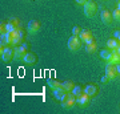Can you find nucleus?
I'll use <instances>...</instances> for the list:
<instances>
[{
    "mask_svg": "<svg viewBox=\"0 0 120 114\" xmlns=\"http://www.w3.org/2000/svg\"><path fill=\"white\" fill-rule=\"evenodd\" d=\"M39 31H40V24H39L38 20H31L28 23V25H27V32L31 35H35L38 33Z\"/></svg>",
    "mask_w": 120,
    "mask_h": 114,
    "instance_id": "nucleus-8",
    "label": "nucleus"
},
{
    "mask_svg": "<svg viewBox=\"0 0 120 114\" xmlns=\"http://www.w3.org/2000/svg\"><path fill=\"white\" fill-rule=\"evenodd\" d=\"M90 102H91V97L86 93H83V94H80V96L76 97V104L80 107H87V106L90 105Z\"/></svg>",
    "mask_w": 120,
    "mask_h": 114,
    "instance_id": "nucleus-6",
    "label": "nucleus"
},
{
    "mask_svg": "<svg viewBox=\"0 0 120 114\" xmlns=\"http://www.w3.org/2000/svg\"><path fill=\"white\" fill-rule=\"evenodd\" d=\"M61 86H63L67 92H72V89L75 88V84H73L72 81H64V82H61Z\"/></svg>",
    "mask_w": 120,
    "mask_h": 114,
    "instance_id": "nucleus-18",
    "label": "nucleus"
},
{
    "mask_svg": "<svg viewBox=\"0 0 120 114\" xmlns=\"http://www.w3.org/2000/svg\"><path fill=\"white\" fill-rule=\"evenodd\" d=\"M75 105H76V96L72 92H68L64 97L61 98V106L64 109H72Z\"/></svg>",
    "mask_w": 120,
    "mask_h": 114,
    "instance_id": "nucleus-1",
    "label": "nucleus"
},
{
    "mask_svg": "<svg viewBox=\"0 0 120 114\" xmlns=\"http://www.w3.org/2000/svg\"><path fill=\"white\" fill-rule=\"evenodd\" d=\"M117 8H120V0L117 1Z\"/></svg>",
    "mask_w": 120,
    "mask_h": 114,
    "instance_id": "nucleus-28",
    "label": "nucleus"
},
{
    "mask_svg": "<svg viewBox=\"0 0 120 114\" xmlns=\"http://www.w3.org/2000/svg\"><path fill=\"white\" fill-rule=\"evenodd\" d=\"M67 45H68V49L72 52H77L80 51L83 48V41L80 40V37L79 36H71L68 40V42H67Z\"/></svg>",
    "mask_w": 120,
    "mask_h": 114,
    "instance_id": "nucleus-2",
    "label": "nucleus"
},
{
    "mask_svg": "<svg viewBox=\"0 0 120 114\" xmlns=\"http://www.w3.org/2000/svg\"><path fill=\"white\" fill-rule=\"evenodd\" d=\"M80 32H82V28H80V27H73L72 28V35L73 36H79Z\"/></svg>",
    "mask_w": 120,
    "mask_h": 114,
    "instance_id": "nucleus-22",
    "label": "nucleus"
},
{
    "mask_svg": "<svg viewBox=\"0 0 120 114\" xmlns=\"http://www.w3.org/2000/svg\"><path fill=\"white\" fill-rule=\"evenodd\" d=\"M26 53H27V49L24 47H16L15 48V53H13V59L15 60H23L24 59V56H26Z\"/></svg>",
    "mask_w": 120,
    "mask_h": 114,
    "instance_id": "nucleus-10",
    "label": "nucleus"
},
{
    "mask_svg": "<svg viewBox=\"0 0 120 114\" xmlns=\"http://www.w3.org/2000/svg\"><path fill=\"white\" fill-rule=\"evenodd\" d=\"M112 17H113V20L120 21V8H116L115 11L112 12Z\"/></svg>",
    "mask_w": 120,
    "mask_h": 114,
    "instance_id": "nucleus-21",
    "label": "nucleus"
},
{
    "mask_svg": "<svg viewBox=\"0 0 120 114\" xmlns=\"http://www.w3.org/2000/svg\"><path fill=\"white\" fill-rule=\"evenodd\" d=\"M107 47H108V49H116V48L119 47V40H116L115 37H112V38H109L107 41Z\"/></svg>",
    "mask_w": 120,
    "mask_h": 114,
    "instance_id": "nucleus-16",
    "label": "nucleus"
},
{
    "mask_svg": "<svg viewBox=\"0 0 120 114\" xmlns=\"http://www.w3.org/2000/svg\"><path fill=\"white\" fill-rule=\"evenodd\" d=\"M0 32H1V35H5L7 32H8V29H7V23L0 25Z\"/></svg>",
    "mask_w": 120,
    "mask_h": 114,
    "instance_id": "nucleus-23",
    "label": "nucleus"
},
{
    "mask_svg": "<svg viewBox=\"0 0 120 114\" xmlns=\"http://www.w3.org/2000/svg\"><path fill=\"white\" fill-rule=\"evenodd\" d=\"M67 93H68V92H67V90H65L61 85H60L59 88H56L55 90H53V97H55L56 100H60V101H61V98L64 97Z\"/></svg>",
    "mask_w": 120,
    "mask_h": 114,
    "instance_id": "nucleus-12",
    "label": "nucleus"
},
{
    "mask_svg": "<svg viewBox=\"0 0 120 114\" xmlns=\"http://www.w3.org/2000/svg\"><path fill=\"white\" fill-rule=\"evenodd\" d=\"M19 27H20V23H19L17 19H11L9 21H7V29H8V32H12V31H15Z\"/></svg>",
    "mask_w": 120,
    "mask_h": 114,
    "instance_id": "nucleus-13",
    "label": "nucleus"
},
{
    "mask_svg": "<svg viewBox=\"0 0 120 114\" xmlns=\"http://www.w3.org/2000/svg\"><path fill=\"white\" fill-rule=\"evenodd\" d=\"M79 37H80V40L83 41V44H87V42H90V41L94 40V35H92V32H91L90 29H82Z\"/></svg>",
    "mask_w": 120,
    "mask_h": 114,
    "instance_id": "nucleus-7",
    "label": "nucleus"
},
{
    "mask_svg": "<svg viewBox=\"0 0 120 114\" xmlns=\"http://www.w3.org/2000/svg\"><path fill=\"white\" fill-rule=\"evenodd\" d=\"M72 93H73V94H75V96L77 97V96H80V94H83V93H84V89H83V88H80V86H77V85H75V88L72 89Z\"/></svg>",
    "mask_w": 120,
    "mask_h": 114,
    "instance_id": "nucleus-20",
    "label": "nucleus"
},
{
    "mask_svg": "<svg viewBox=\"0 0 120 114\" xmlns=\"http://www.w3.org/2000/svg\"><path fill=\"white\" fill-rule=\"evenodd\" d=\"M13 53H15V49H12V48H9V47L3 48V45H1L0 56H1V60H3L4 62H8V61H11V60L13 59Z\"/></svg>",
    "mask_w": 120,
    "mask_h": 114,
    "instance_id": "nucleus-4",
    "label": "nucleus"
},
{
    "mask_svg": "<svg viewBox=\"0 0 120 114\" xmlns=\"http://www.w3.org/2000/svg\"><path fill=\"white\" fill-rule=\"evenodd\" d=\"M116 66H117V72H119V76H120V64H117Z\"/></svg>",
    "mask_w": 120,
    "mask_h": 114,
    "instance_id": "nucleus-27",
    "label": "nucleus"
},
{
    "mask_svg": "<svg viewBox=\"0 0 120 114\" xmlns=\"http://www.w3.org/2000/svg\"><path fill=\"white\" fill-rule=\"evenodd\" d=\"M98 92H99V89H98V86H96V85L90 84V85H87L86 88H84V93L88 94L90 97H94V96H96V94H98Z\"/></svg>",
    "mask_w": 120,
    "mask_h": 114,
    "instance_id": "nucleus-11",
    "label": "nucleus"
},
{
    "mask_svg": "<svg viewBox=\"0 0 120 114\" xmlns=\"http://www.w3.org/2000/svg\"><path fill=\"white\" fill-rule=\"evenodd\" d=\"M111 56H112L111 49H103V51H100V57H101L103 60H105V61H109Z\"/></svg>",
    "mask_w": 120,
    "mask_h": 114,
    "instance_id": "nucleus-17",
    "label": "nucleus"
},
{
    "mask_svg": "<svg viewBox=\"0 0 120 114\" xmlns=\"http://www.w3.org/2000/svg\"><path fill=\"white\" fill-rule=\"evenodd\" d=\"M75 1H76V3H77L79 5H84V4L87 3V1H88V0H75Z\"/></svg>",
    "mask_w": 120,
    "mask_h": 114,
    "instance_id": "nucleus-25",
    "label": "nucleus"
},
{
    "mask_svg": "<svg viewBox=\"0 0 120 114\" xmlns=\"http://www.w3.org/2000/svg\"><path fill=\"white\" fill-rule=\"evenodd\" d=\"M113 37H115L116 40H119V42H120V31H115V33H113Z\"/></svg>",
    "mask_w": 120,
    "mask_h": 114,
    "instance_id": "nucleus-24",
    "label": "nucleus"
},
{
    "mask_svg": "<svg viewBox=\"0 0 120 114\" xmlns=\"http://www.w3.org/2000/svg\"><path fill=\"white\" fill-rule=\"evenodd\" d=\"M100 17H101V21H103L105 25H109L112 23V20H113V17H112V13L108 11V9H103L101 11V15H100Z\"/></svg>",
    "mask_w": 120,
    "mask_h": 114,
    "instance_id": "nucleus-9",
    "label": "nucleus"
},
{
    "mask_svg": "<svg viewBox=\"0 0 120 114\" xmlns=\"http://www.w3.org/2000/svg\"><path fill=\"white\" fill-rule=\"evenodd\" d=\"M105 76L109 78V81L117 78V77H119L117 66H116V65H113V64H107V66H105Z\"/></svg>",
    "mask_w": 120,
    "mask_h": 114,
    "instance_id": "nucleus-5",
    "label": "nucleus"
},
{
    "mask_svg": "<svg viewBox=\"0 0 120 114\" xmlns=\"http://www.w3.org/2000/svg\"><path fill=\"white\" fill-rule=\"evenodd\" d=\"M47 85L52 89V90H55L56 88H59L60 85H61V82H60V81H57V80H48L47 81Z\"/></svg>",
    "mask_w": 120,
    "mask_h": 114,
    "instance_id": "nucleus-19",
    "label": "nucleus"
},
{
    "mask_svg": "<svg viewBox=\"0 0 120 114\" xmlns=\"http://www.w3.org/2000/svg\"><path fill=\"white\" fill-rule=\"evenodd\" d=\"M83 7H84V9H83V11H84V15H86L87 17H90V19L94 17L95 15H96V12H98V5L95 4L94 1H90V0H88Z\"/></svg>",
    "mask_w": 120,
    "mask_h": 114,
    "instance_id": "nucleus-3",
    "label": "nucleus"
},
{
    "mask_svg": "<svg viewBox=\"0 0 120 114\" xmlns=\"http://www.w3.org/2000/svg\"><path fill=\"white\" fill-rule=\"evenodd\" d=\"M96 49H98V45H96V42H95L94 40L86 44V51L88 52V53H95Z\"/></svg>",
    "mask_w": 120,
    "mask_h": 114,
    "instance_id": "nucleus-15",
    "label": "nucleus"
},
{
    "mask_svg": "<svg viewBox=\"0 0 120 114\" xmlns=\"http://www.w3.org/2000/svg\"><path fill=\"white\" fill-rule=\"evenodd\" d=\"M23 61L26 64H35L36 62V56H35V53H32V52H27L26 56H24V59H23Z\"/></svg>",
    "mask_w": 120,
    "mask_h": 114,
    "instance_id": "nucleus-14",
    "label": "nucleus"
},
{
    "mask_svg": "<svg viewBox=\"0 0 120 114\" xmlns=\"http://www.w3.org/2000/svg\"><path fill=\"white\" fill-rule=\"evenodd\" d=\"M108 81H109V78H108V77L104 74V76L101 77V82H103V84H105V82H108Z\"/></svg>",
    "mask_w": 120,
    "mask_h": 114,
    "instance_id": "nucleus-26",
    "label": "nucleus"
}]
</instances>
